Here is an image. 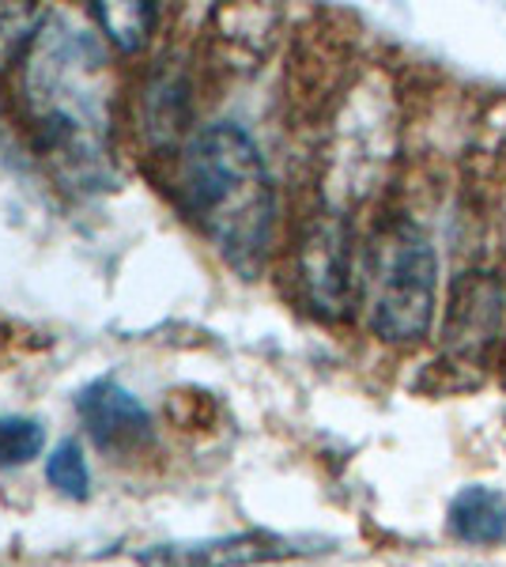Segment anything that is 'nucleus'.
Returning a JSON list of instances; mask_svg holds the SVG:
<instances>
[{
    "label": "nucleus",
    "mask_w": 506,
    "mask_h": 567,
    "mask_svg": "<svg viewBox=\"0 0 506 567\" xmlns=\"http://www.w3.org/2000/svg\"><path fill=\"white\" fill-rule=\"evenodd\" d=\"M23 103L39 152L76 189L110 182V72L103 42L87 27L45 16L23 58Z\"/></svg>",
    "instance_id": "1"
},
{
    "label": "nucleus",
    "mask_w": 506,
    "mask_h": 567,
    "mask_svg": "<svg viewBox=\"0 0 506 567\" xmlns=\"http://www.w3.org/2000/svg\"><path fill=\"white\" fill-rule=\"evenodd\" d=\"M182 194L193 224L235 269H261L272 246L276 189L242 125L216 122L193 136L182 155Z\"/></svg>",
    "instance_id": "2"
},
{
    "label": "nucleus",
    "mask_w": 506,
    "mask_h": 567,
    "mask_svg": "<svg viewBox=\"0 0 506 567\" xmlns=\"http://www.w3.org/2000/svg\"><path fill=\"white\" fill-rule=\"evenodd\" d=\"M366 318L382 341L412 344L427 337L438 303V261L427 235L409 219L385 224L366 254Z\"/></svg>",
    "instance_id": "3"
},
{
    "label": "nucleus",
    "mask_w": 506,
    "mask_h": 567,
    "mask_svg": "<svg viewBox=\"0 0 506 567\" xmlns=\"http://www.w3.org/2000/svg\"><path fill=\"white\" fill-rule=\"evenodd\" d=\"M299 280L307 299L321 315H344L352 299V261H348V231L337 216H321L307 231L299 250Z\"/></svg>",
    "instance_id": "4"
},
{
    "label": "nucleus",
    "mask_w": 506,
    "mask_h": 567,
    "mask_svg": "<svg viewBox=\"0 0 506 567\" xmlns=\"http://www.w3.org/2000/svg\"><path fill=\"white\" fill-rule=\"evenodd\" d=\"M76 413L84 420L87 435L95 439L103 451L125 454L152 439L148 409H144L141 401L114 379L91 382V386L76 398Z\"/></svg>",
    "instance_id": "5"
},
{
    "label": "nucleus",
    "mask_w": 506,
    "mask_h": 567,
    "mask_svg": "<svg viewBox=\"0 0 506 567\" xmlns=\"http://www.w3.org/2000/svg\"><path fill=\"white\" fill-rule=\"evenodd\" d=\"M299 542L276 534H235L219 542H197V545H155L148 553L136 556L141 567H250L265 560H283L296 556Z\"/></svg>",
    "instance_id": "6"
},
{
    "label": "nucleus",
    "mask_w": 506,
    "mask_h": 567,
    "mask_svg": "<svg viewBox=\"0 0 506 567\" xmlns=\"http://www.w3.org/2000/svg\"><path fill=\"white\" fill-rule=\"evenodd\" d=\"M450 529L465 545H499L506 537V496L484 484L462 488L450 503Z\"/></svg>",
    "instance_id": "7"
},
{
    "label": "nucleus",
    "mask_w": 506,
    "mask_h": 567,
    "mask_svg": "<svg viewBox=\"0 0 506 567\" xmlns=\"http://www.w3.org/2000/svg\"><path fill=\"white\" fill-rule=\"evenodd\" d=\"M91 12H95V20L103 27L106 39L125 53L141 50L155 27L152 4H95Z\"/></svg>",
    "instance_id": "8"
},
{
    "label": "nucleus",
    "mask_w": 506,
    "mask_h": 567,
    "mask_svg": "<svg viewBox=\"0 0 506 567\" xmlns=\"http://www.w3.org/2000/svg\"><path fill=\"white\" fill-rule=\"evenodd\" d=\"M45 16L31 4H0V69L16 58H27L31 42L39 39Z\"/></svg>",
    "instance_id": "9"
},
{
    "label": "nucleus",
    "mask_w": 506,
    "mask_h": 567,
    "mask_svg": "<svg viewBox=\"0 0 506 567\" xmlns=\"http://www.w3.org/2000/svg\"><path fill=\"white\" fill-rule=\"evenodd\" d=\"M45 481H50L61 496L87 499L91 470H87V458H84V451H80L76 439H64V443L53 446V454L45 458Z\"/></svg>",
    "instance_id": "10"
},
{
    "label": "nucleus",
    "mask_w": 506,
    "mask_h": 567,
    "mask_svg": "<svg viewBox=\"0 0 506 567\" xmlns=\"http://www.w3.org/2000/svg\"><path fill=\"white\" fill-rule=\"evenodd\" d=\"M45 427L27 416H0V470L27 465L42 454Z\"/></svg>",
    "instance_id": "11"
}]
</instances>
